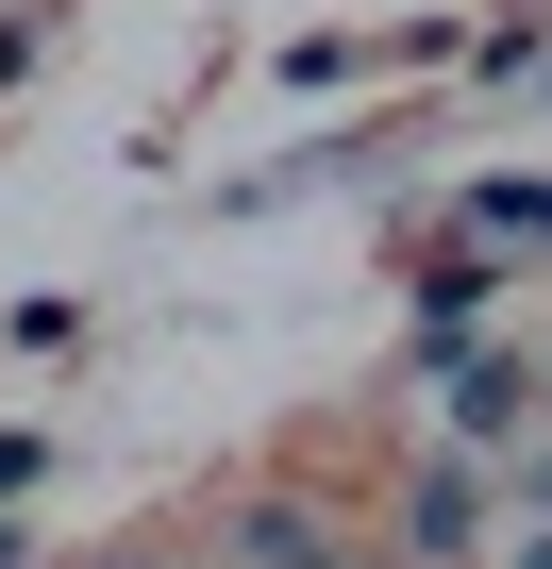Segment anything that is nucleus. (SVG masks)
<instances>
[{"label":"nucleus","mask_w":552,"mask_h":569,"mask_svg":"<svg viewBox=\"0 0 552 569\" xmlns=\"http://www.w3.org/2000/svg\"><path fill=\"white\" fill-rule=\"evenodd\" d=\"M535 402H552V369H535V352H469V369H452V402H435V436H452V452H485V469H519V452H535Z\"/></svg>","instance_id":"nucleus-1"},{"label":"nucleus","mask_w":552,"mask_h":569,"mask_svg":"<svg viewBox=\"0 0 552 569\" xmlns=\"http://www.w3.org/2000/svg\"><path fill=\"white\" fill-rule=\"evenodd\" d=\"M485 486H502V469L435 436V469L402 486V552H419V569H469V552H485Z\"/></svg>","instance_id":"nucleus-2"},{"label":"nucleus","mask_w":552,"mask_h":569,"mask_svg":"<svg viewBox=\"0 0 552 569\" xmlns=\"http://www.w3.org/2000/svg\"><path fill=\"white\" fill-rule=\"evenodd\" d=\"M218 536H234V569H369V552H352V536H335V519H319L302 486H251V502H234Z\"/></svg>","instance_id":"nucleus-3"},{"label":"nucleus","mask_w":552,"mask_h":569,"mask_svg":"<svg viewBox=\"0 0 552 569\" xmlns=\"http://www.w3.org/2000/svg\"><path fill=\"white\" fill-rule=\"evenodd\" d=\"M452 218H469V234H502V251H552V184H469Z\"/></svg>","instance_id":"nucleus-4"},{"label":"nucleus","mask_w":552,"mask_h":569,"mask_svg":"<svg viewBox=\"0 0 552 569\" xmlns=\"http://www.w3.org/2000/svg\"><path fill=\"white\" fill-rule=\"evenodd\" d=\"M469 68H485V84H535V68H552V34H535V18H485V34H469Z\"/></svg>","instance_id":"nucleus-5"},{"label":"nucleus","mask_w":552,"mask_h":569,"mask_svg":"<svg viewBox=\"0 0 552 569\" xmlns=\"http://www.w3.org/2000/svg\"><path fill=\"white\" fill-rule=\"evenodd\" d=\"M0 569H34V536H18V519H0Z\"/></svg>","instance_id":"nucleus-6"},{"label":"nucleus","mask_w":552,"mask_h":569,"mask_svg":"<svg viewBox=\"0 0 552 569\" xmlns=\"http://www.w3.org/2000/svg\"><path fill=\"white\" fill-rule=\"evenodd\" d=\"M519 569H552V519H535V536H519Z\"/></svg>","instance_id":"nucleus-7"},{"label":"nucleus","mask_w":552,"mask_h":569,"mask_svg":"<svg viewBox=\"0 0 552 569\" xmlns=\"http://www.w3.org/2000/svg\"><path fill=\"white\" fill-rule=\"evenodd\" d=\"M84 569H168V552H84Z\"/></svg>","instance_id":"nucleus-8"},{"label":"nucleus","mask_w":552,"mask_h":569,"mask_svg":"<svg viewBox=\"0 0 552 569\" xmlns=\"http://www.w3.org/2000/svg\"><path fill=\"white\" fill-rule=\"evenodd\" d=\"M535 519H552V452H535Z\"/></svg>","instance_id":"nucleus-9"},{"label":"nucleus","mask_w":552,"mask_h":569,"mask_svg":"<svg viewBox=\"0 0 552 569\" xmlns=\"http://www.w3.org/2000/svg\"><path fill=\"white\" fill-rule=\"evenodd\" d=\"M535 84H552V68H535Z\"/></svg>","instance_id":"nucleus-10"}]
</instances>
